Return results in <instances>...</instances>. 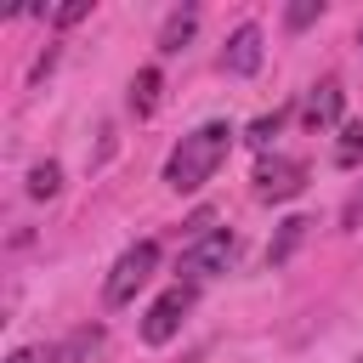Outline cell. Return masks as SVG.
<instances>
[{
    "label": "cell",
    "mask_w": 363,
    "mask_h": 363,
    "mask_svg": "<svg viewBox=\"0 0 363 363\" xmlns=\"http://www.w3.org/2000/svg\"><path fill=\"white\" fill-rule=\"evenodd\" d=\"M233 125L227 119H210V125H199V130H187L176 147H170V159H164V182L176 187V193H199L216 170H221V159L233 153Z\"/></svg>",
    "instance_id": "obj_1"
},
{
    "label": "cell",
    "mask_w": 363,
    "mask_h": 363,
    "mask_svg": "<svg viewBox=\"0 0 363 363\" xmlns=\"http://www.w3.org/2000/svg\"><path fill=\"white\" fill-rule=\"evenodd\" d=\"M153 267H159V244H153V238L130 244V250L113 261V272H108V284H102V301H108V306H130L136 289L153 278Z\"/></svg>",
    "instance_id": "obj_2"
},
{
    "label": "cell",
    "mask_w": 363,
    "mask_h": 363,
    "mask_svg": "<svg viewBox=\"0 0 363 363\" xmlns=\"http://www.w3.org/2000/svg\"><path fill=\"white\" fill-rule=\"evenodd\" d=\"M233 255H238V238L216 227V233H204V238H193V244L182 250L176 272H182V284H204V278L227 272V267H233Z\"/></svg>",
    "instance_id": "obj_3"
},
{
    "label": "cell",
    "mask_w": 363,
    "mask_h": 363,
    "mask_svg": "<svg viewBox=\"0 0 363 363\" xmlns=\"http://www.w3.org/2000/svg\"><path fill=\"white\" fill-rule=\"evenodd\" d=\"M187 312H193V284H170V289L147 306V318H142V340H147V346L176 340V329H182Z\"/></svg>",
    "instance_id": "obj_4"
},
{
    "label": "cell",
    "mask_w": 363,
    "mask_h": 363,
    "mask_svg": "<svg viewBox=\"0 0 363 363\" xmlns=\"http://www.w3.org/2000/svg\"><path fill=\"white\" fill-rule=\"evenodd\" d=\"M301 187H306V164H301V159L272 153V159H261V164H255V199L284 204V199H295Z\"/></svg>",
    "instance_id": "obj_5"
},
{
    "label": "cell",
    "mask_w": 363,
    "mask_h": 363,
    "mask_svg": "<svg viewBox=\"0 0 363 363\" xmlns=\"http://www.w3.org/2000/svg\"><path fill=\"white\" fill-rule=\"evenodd\" d=\"M255 68H261V28H255V23H238V28L227 34L221 74H233V79H250Z\"/></svg>",
    "instance_id": "obj_6"
},
{
    "label": "cell",
    "mask_w": 363,
    "mask_h": 363,
    "mask_svg": "<svg viewBox=\"0 0 363 363\" xmlns=\"http://www.w3.org/2000/svg\"><path fill=\"white\" fill-rule=\"evenodd\" d=\"M340 102H346L340 79H323V85H312V96H306V125H312V130H329V125H340Z\"/></svg>",
    "instance_id": "obj_7"
},
{
    "label": "cell",
    "mask_w": 363,
    "mask_h": 363,
    "mask_svg": "<svg viewBox=\"0 0 363 363\" xmlns=\"http://www.w3.org/2000/svg\"><path fill=\"white\" fill-rule=\"evenodd\" d=\"M335 164H340V170H357V164H363V119L340 125V142H335Z\"/></svg>",
    "instance_id": "obj_8"
},
{
    "label": "cell",
    "mask_w": 363,
    "mask_h": 363,
    "mask_svg": "<svg viewBox=\"0 0 363 363\" xmlns=\"http://www.w3.org/2000/svg\"><path fill=\"white\" fill-rule=\"evenodd\" d=\"M193 23H199V11H193V6H187V11H170L164 34H159V51H182V45H187V34H193Z\"/></svg>",
    "instance_id": "obj_9"
},
{
    "label": "cell",
    "mask_w": 363,
    "mask_h": 363,
    "mask_svg": "<svg viewBox=\"0 0 363 363\" xmlns=\"http://www.w3.org/2000/svg\"><path fill=\"white\" fill-rule=\"evenodd\" d=\"M130 108H136V113H153V108H159V68H142V74L130 79Z\"/></svg>",
    "instance_id": "obj_10"
},
{
    "label": "cell",
    "mask_w": 363,
    "mask_h": 363,
    "mask_svg": "<svg viewBox=\"0 0 363 363\" xmlns=\"http://www.w3.org/2000/svg\"><path fill=\"white\" fill-rule=\"evenodd\" d=\"M96 352H102V329H79L68 346H57L62 363H79V357H96Z\"/></svg>",
    "instance_id": "obj_11"
},
{
    "label": "cell",
    "mask_w": 363,
    "mask_h": 363,
    "mask_svg": "<svg viewBox=\"0 0 363 363\" xmlns=\"http://www.w3.org/2000/svg\"><path fill=\"white\" fill-rule=\"evenodd\" d=\"M57 187H62V170H57V164H51V159H45V164H34V170H28V199H51V193H57Z\"/></svg>",
    "instance_id": "obj_12"
},
{
    "label": "cell",
    "mask_w": 363,
    "mask_h": 363,
    "mask_svg": "<svg viewBox=\"0 0 363 363\" xmlns=\"http://www.w3.org/2000/svg\"><path fill=\"white\" fill-rule=\"evenodd\" d=\"M306 227H312V221H301V216H289V221H284V233H278V244L267 250V261L278 267V261H284V255H289V250L301 244V233H306Z\"/></svg>",
    "instance_id": "obj_13"
},
{
    "label": "cell",
    "mask_w": 363,
    "mask_h": 363,
    "mask_svg": "<svg viewBox=\"0 0 363 363\" xmlns=\"http://www.w3.org/2000/svg\"><path fill=\"white\" fill-rule=\"evenodd\" d=\"M278 130H284V113H261V119L244 130V142H250V147H272V136H278Z\"/></svg>",
    "instance_id": "obj_14"
},
{
    "label": "cell",
    "mask_w": 363,
    "mask_h": 363,
    "mask_svg": "<svg viewBox=\"0 0 363 363\" xmlns=\"http://www.w3.org/2000/svg\"><path fill=\"white\" fill-rule=\"evenodd\" d=\"M318 17H323V6H318V0H301V6H289V11H284V23H289V28H306V23H318Z\"/></svg>",
    "instance_id": "obj_15"
},
{
    "label": "cell",
    "mask_w": 363,
    "mask_h": 363,
    "mask_svg": "<svg viewBox=\"0 0 363 363\" xmlns=\"http://www.w3.org/2000/svg\"><path fill=\"white\" fill-rule=\"evenodd\" d=\"M79 17H91V0H68V6H57V11H51V23H57V28H68V23H79Z\"/></svg>",
    "instance_id": "obj_16"
},
{
    "label": "cell",
    "mask_w": 363,
    "mask_h": 363,
    "mask_svg": "<svg viewBox=\"0 0 363 363\" xmlns=\"http://www.w3.org/2000/svg\"><path fill=\"white\" fill-rule=\"evenodd\" d=\"M6 363H57V346H17Z\"/></svg>",
    "instance_id": "obj_17"
},
{
    "label": "cell",
    "mask_w": 363,
    "mask_h": 363,
    "mask_svg": "<svg viewBox=\"0 0 363 363\" xmlns=\"http://www.w3.org/2000/svg\"><path fill=\"white\" fill-rule=\"evenodd\" d=\"M357 45H363V28H357Z\"/></svg>",
    "instance_id": "obj_18"
}]
</instances>
